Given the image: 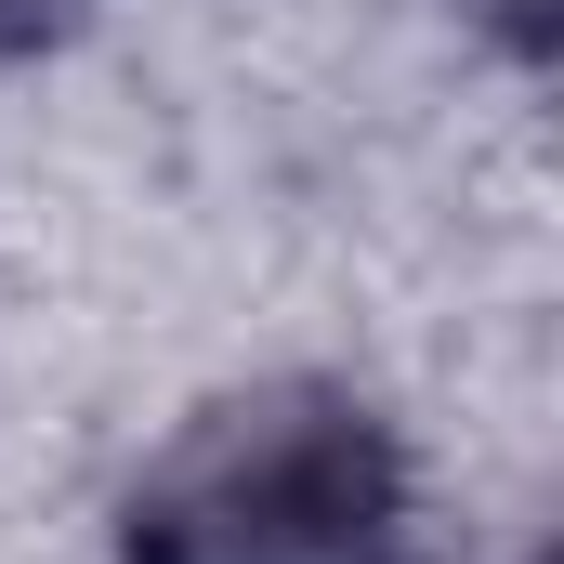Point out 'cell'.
<instances>
[{
  "mask_svg": "<svg viewBox=\"0 0 564 564\" xmlns=\"http://www.w3.org/2000/svg\"><path fill=\"white\" fill-rule=\"evenodd\" d=\"M119 564H408V459L328 381L224 394L144 459Z\"/></svg>",
  "mask_w": 564,
  "mask_h": 564,
  "instance_id": "obj_1",
  "label": "cell"
},
{
  "mask_svg": "<svg viewBox=\"0 0 564 564\" xmlns=\"http://www.w3.org/2000/svg\"><path fill=\"white\" fill-rule=\"evenodd\" d=\"M499 13H512V40H539V0H499Z\"/></svg>",
  "mask_w": 564,
  "mask_h": 564,
  "instance_id": "obj_3",
  "label": "cell"
},
{
  "mask_svg": "<svg viewBox=\"0 0 564 564\" xmlns=\"http://www.w3.org/2000/svg\"><path fill=\"white\" fill-rule=\"evenodd\" d=\"M66 13H79V0H0V53H13V40H40V26H66Z\"/></svg>",
  "mask_w": 564,
  "mask_h": 564,
  "instance_id": "obj_2",
  "label": "cell"
}]
</instances>
